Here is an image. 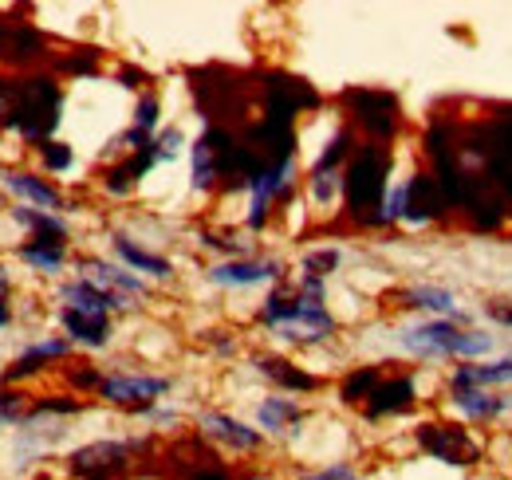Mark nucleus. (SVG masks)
<instances>
[{
	"label": "nucleus",
	"mask_w": 512,
	"mask_h": 480,
	"mask_svg": "<svg viewBox=\"0 0 512 480\" xmlns=\"http://www.w3.org/2000/svg\"><path fill=\"white\" fill-rule=\"evenodd\" d=\"M91 480H107V477H91Z\"/></svg>",
	"instance_id": "obj_46"
},
{
	"label": "nucleus",
	"mask_w": 512,
	"mask_h": 480,
	"mask_svg": "<svg viewBox=\"0 0 512 480\" xmlns=\"http://www.w3.org/2000/svg\"><path fill=\"white\" fill-rule=\"evenodd\" d=\"M249 362H253V370L264 382H272V386L284 390V394H316L323 386L312 370L296 366V362L284 359V355H253Z\"/></svg>",
	"instance_id": "obj_19"
},
{
	"label": "nucleus",
	"mask_w": 512,
	"mask_h": 480,
	"mask_svg": "<svg viewBox=\"0 0 512 480\" xmlns=\"http://www.w3.org/2000/svg\"><path fill=\"white\" fill-rule=\"evenodd\" d=\"M79 276L103 292H119V296H130V300H142L150 296V280H142L138 272L123 268L119 260H103V256H87L79 260Z\"/></svg>",
	"instance_id": "obj_17"
},
{
	"label": "nucleus",
	"mask_w": 512,
	"mask_h": 480,
	"mask_svg": "<svg viewBox=\"0 0 512 480\" xmlns=\"http://www.w3.org/2000/svg\"><path fill=\"white\" fill-rule=\"evenodd\" d=\"M83 410H87V402H83V398L52 394V398H40V402L28 410V418H71V414H83Z\"/></svg>",
	"instance_id": "obj_32"
},
{
	"label": "nucleus",
	"mask_w": 512,
	"mask_h": 480,
	"mask_svg": "<svg viewBox=\"0 0 512 480\" xmlns=\"http://www.w3.org/2000/svg\"><path fill=\"white\" fill-rule=\"evenodd\" d=\"M60 83L52 79V75H32V79H24L20 87H16V103H12V111L4 115V126H16L28 142H36V150L44 146V142H52L48 134L56 130V122H60Z\"/></svg>",
	"instance_id": "obj_4"
},
{
	"label": "nucleus",
	"mask_w": 512,
	"mask_h": 480,
	"mask_svg": "<svg viewBox=\"0 0 512 480\" xmlns=\"http://www.w3.org/2000/svg\"><path fill=\"white\" fill-rule=\"evenodd\" d=\"M16 256H20L32 272H40V276H60V272L67 268V240L32 237L16 248Z\"/></svg>",
	"instance_id": "obj_25"
},
{
	"label": "nucleus",
	"mask_w": 512,
	"mask_h": 480,
	"mask_svg": "<svg viewBox=\"0 0 512 480\" xmlns=\"http://www.w3.org/2000/svg\"><path fill=\"white\" fill-rule=\"evenodd\" d=\"M24 394L16 386H0V425H12V421H24Z\"/></svg>",
	"instance_id": "obj_37"
},
{
	"label": "nucleus",
	"mask_w": 512,
	"mask_h": 480,
	"mask_svg": "<svg viewBox=\"0 0 512 480\" xmlns=\"http://www.w3.org/2000/svg\"><path fill=\"white\" fill-rule=\"evenodd\" d=\"M217 181H221V162H217V150H213L209 134L201 130L190 142V185L193 193H209Z\"/></svg>",
	"instance_id": "obj_27"
},
{
	"label": "nucleus",
	"mask_w": 512,
	"mask_h": 480,
	"mask_svg": "<svg viewBox=\"0 0 512 480\" xmlns=\"http://www.w3.org/2000/svg\"><path fill=\"white\" fill-rule=\"evenodd\" d=\"M12 221H16L20 229H28L32 237L67 240V221L60 213H44V209H32V205H16V209H12Z\"/></svg>",
	"instance_id": "obj_28"
},
{
	"label": "nucleus",
	"mask_w": 512,
	"mask_h": 480,
	"mask_svg": "<svg viewBox=\"0 0 512 480\" xmlns=\"http://www.w3.org/2000/svg\"><path fill=\"white\" fill-rule=\"evenodd\" d=\"M40 162H44V170H52V174H67L71 166H75V150L67 146V142H44L40 146Z\"/></svg>",
	"instance_id": "obj_36"
},
{
	"label": "nucleus",
	"mask_w": 512,
	"mask_h": 480,
	"mask_svg": "<svg viewBox=\"0 0 512 480\" xmlns=\"http://www.w3.org/2000/svg\"><path fill=\"white\" fill-rule=\"evenodd\" d=\"M186 480H233V473L221 465V461H201V465H193L190 473H186Z\"/></svg>",
	"instance_id": "obj_41"
},
{
	"label": "nucleus",
	"mask_w": 512,
	"mask_h": 480,
	"mask_svg": "<svg viewBox=\"0 0 512 480\" xmlns=\"http://www.w3.org/2000/svg\"><path fill=\"white\" fill-rule=\"evenodd\" d=\"M56 300L71 307V311H83V315H123V311H134V300L130 296H119V292H103L95 284H87L83 276L60 284Z\"/></svg>",
	"instance_id": "obj_18"
},
{
	"label": "nucleus",
	"mask_w": 512,
	"mask_h": 480,
	"mask_svg": "<svg viewBox=\"0 0 512 480\" xmlns=\"http://www.w3.org/2000/svg\"><path fill=\"white\" fill-rule=\"evenodd\" d=\"M300 480H367L359 477L347 461H331V465H323V469H312V473H304Z\"/></svg>",
	"instance_id": "obj_39"
},
{
	"label": "nucleus",
	"mask_w": 512,
	"mask_h": 480,
	"mask_svg": "<svg viewBox=\"0 0 512 480\" xmlns=\"http://www.w3.org/2000/svg\"><path fill=\"white\" fill-rule=\"evenodd\" d=\"M8 296V276H4V268H0V300Z\"/></svg>",
	"instance_id": "obj_45"
},
{
	"label": "nucleus",
	"mask_w": 512,
	"mask_h": 480,
	"mask_svg": "<svg viewBox=\"0 0 512 480\" xmlns=\"http://www.w3.org/2000/svg\"><path fill=\"white\" fill-rule=\"evenodd\" d=\"M71 355V343L60 339V335H52V339H40V343H32L20 359L12 362L8 370H4V386H16V382H24V378H32V374H40L48 362L56 359H67Z\"/></svg>",
	"instance_id": "obj_23"
},
{
	"label": "nucleus",
	"mask_w": 512,
	"mask_h": 480,
	"mask_svg": "<svg viewBox=\"0 0 512 480\" xmlns=\"http://www.w3.org/2000/svg\"><path fill=\"white\" fill-rule=\"evenodd\" d=\"M284 260L276 256H245V260H217L205 268V280L217 288H260V284H284Z\"/></svg>",
	"instance_id": "obj_10"
},
{
	"label": "nucleus",
	"mask_w": 512,
	"mask_h": 480,
	"mask_svg": "<svg viewBox=\"0 0 512 480\" xmlns=\"http://www.w3.org/2000/svg\"><path fill=\"white\" fill-rule=\"evenodd\" d=\"M394 150L383 142H367L355 150V158L343 170V205L347 217L359 229H375L379 225V209H383L386 189L394 185Z\"/></svg>",
	"instance_id": "obj_3"
},
{
	"label": "nucleus",
	"mask_w": 512,
	"mask_h": 480,
	"mask_svg": "<svg viewBox=\"0 0 512 480\" xmlns=\"http://www.w3.org/2000/svg\"><path fill=\"white\" fill-rule=\"evenodd\" d=\"M406 201H410V181L402 178L386 189L383 209H379V225H375V229H390V225H398V221L406 217Z\"/></svg>",
	"instance_id": "obj_31"
},
{
	"label": "nucleus",
	"mask_w": 512,
	"mask_h": 480,
	"mask_svg": "<svg viewBox=\"0 0 512 480\" xmlns=\"http://www.w3.org/2000/svg\"><path fill=\"white\" fill-rule=\"evenodd\" d=\"M0 181H4V189H12L24 205H32V209H44V213H64V193L52 185V181H44L40 174H28V170H0Z\"/></svg>",
	"instance_id": "obj_21"
},
{
	"label": "nucleus",
	"mask_w": 512,
	"mask_h": 480,
	"mask_svg": "<svg viewBox=\"0 0 512 480\" xmlns=\"http://www.w3.org/2000/svg\"><path fill=\"white\" fill-rule=\"evenodd\" d=\"M146 83H150V75L142 67H123L119 71V87H127V91H146Z\"/></svg>",
	"instance_id": "obj_42"
},
{
	"label": "nucleus",
	"mask_w": 512,
	"mask_h": 480,
	"mask_svg": "<svg viewBox=\"0 0 512 480\" xmlns=\"http://www.w3.org/2000/svg\"><path fill=\"white\" fill-rule=\"evenodd\" d=\"M414 445L418 453H426L446 469H477L485 461V445L473 437L465 421H418Z\"/></svg>",
	"instance_id": "obj_5"
},
{
	"label": "nucleus",
	"mask_w": 512,
	"mask_h": 480,
	"mask_svg": "<svg viewBox=\"0 0 512 480\" xmlns=\"http://www.w3.org/2000/svg\"><path fill=\"white\" fill-rule=\"evenodd\" d=\"M446 390H512V355L481 362H457L449 370Z\"/></svg>",
	"instance_id": "obj_16"
},
{
	"label": "nucleus",
	"mask_w": 512,
	"mask_h": 480,
	"mask_svg": "<svg viewBox=\"0 0 512 480\" xmlns=\"http://www.w3.org/2000/svg\"><path fill=\"white\" fill-rule=\"evenodd\" d=\"M103 378H107V374H103L99 366H87V362H83V366H71V370H67V382H71V386H75L79 394H91V390L99 394Z\"/></svg>",
	"instance_id": "obj_38"
},
{
	"label": "nucleus",
	"mask_w": 512,
	"mask_h": 480,
	"mask_svg": "<svg viewBox=\"0 0 512 480\" xmlns=\"http://www.w3.org/2000/svg\"><path fill=\"white\" fill-rule=\"evenodd\" d=\"M95 63H99V52H83V56H71L67 67L71 71H95Z\"/></svg>",
	"instance_id": "obj_43"
},
{
	"label": "nucleus",
	"mask_w": 512,
	"mask_h": 480,
	"mask_svg": "<svg viewBox=\"0 0 512 480\" xmlns=\"http://www.w3.org/2000/svg\"><path fill=\"white\" fill-rule=\"evenodd\" d=\"M134 189H138V178L130 174L127 162L107 166V174H103V193H107V197H130Z\"/></svg>",
	"instance_id": "obj_35"
},
{
	"label": "nucleus",
	"mask_w": 512,
	"mask_h": 480,
	"mask_svg": "<svg viewBox=\"0 0 512 480\" xmlns=\"http://www.w3.org/2000/svg\"><path fill=\"white\" fill-rule=\"evenodd\" d=\"M304 418H308L304 406H300L296 398H288V394H268V398L256 406V429H260L264 437H280V433L296 429Z\"/></svg>",
	"instance_id": "obj_24"
},
{
	"label": "nucleus",
	"mask_w": 512,
	"mask_h": 480,
	"mask_svg": "<svg viewBox=\"0 0 512 480\" xmlns=\"http://www.w3.org/2000/svg\"><path fill=\"white\" fill-rule=\"evenodd\" d=\"M414 410H418V378L410 370H394V374H386L383 382H379V390L363 406V418L390 421V418H406Z\"/></svg>",
	"instance_id": "obj_12"
},
{
	"label": "nucleus",
	"mask_w": 512,
	"mask_h": 480,
	"mask_svg": "<svg viewBox=\"0 0 512 480\" xmlns=\"http://www.w3.org/2000/svg\"><path fill=\"white\" fill-rule=\"evenodd\" d=\"M8 323H12V307L0 300V327H8Z\"/></svg>",
	"instance_id": "obj_44"
},
{
	"label": "nucleus",
	"mask_w": 512,
	"mask_h": 480,
	"mask_svg": "<svg viewBox=\"0 0 512 480\" xmlns=\"http://www.w3.org/2000/svg\"><path fill=\"white\" fill-rule=\"evenodd\" d=\"M174 390V378L166 374H138V370H115L103 378L99 386V398L111 402V406H123L130 414H150L158 406V398H166Z\"/></svg>",
	"instance_id": "obj_7"
},
{
	"label": "nucleus",
	"mask_w": 512,
	"mask_h": 480,
	"mask_svg": "<svg viewBox=\"0 0 512 480\" xmlns=\"http://www.w3.org/2000/svg\"><path fill=\"white\" fill-rule=\"evenodd\" d=\"M256 323L272 331V339L292 343V347H320L339 331L335 315L327 311V300L300 296L296 284H276L260 303Z\"/></svg>",
	"instance_id": "obj_2"
},
{
	"label": "nucleus",
	"mask_w": 512,
	"mask_h": 480,
	"mask_svg": "<svg viewBox=\"0 0 512 480\" xmlns=\"http://www.w3.org/2000/svg\"><path fill=\"white\" fill-rule=\"evenodd\" d=\"M406 181H410V201H406V217H402V225H410V229H430V225L446 221L453 205H449V197L442 193L438 178L426 174V170H414Z\"/></svg>",
	"instance_id": "obj_13"
},
{
	"label": "nucleus",
	"mask_w": 512,
	"mask_h": 480,
	"mask_svg": "<svg viewBox=\"0 0 512 480\" xmlns=\"http://www.w3.org/2000/svg\"><path fill=\"white\" fill-rule=\"evenodd\" d=\"M343 103H347L351 122H355L359 130H367L371 142H383L386 146V142L398 134V126H402V107H398V99L386 95V91H347Z\"/></svg>",
	"instance_id": "obj_8"
},
{
	"label": "nucleus",
	"mask_w": 512,
	"mask_h": 480,
	"mask_svg": "<svg viewBox=\"0 0 512 480\" xmlns=\"http://www.w3.org/2000/svg\"><path fill=\"white\" fill-rule=\"evenodd\" d=\"M182 150H186V134H182L178 126H166V130H158V134H154V154H158V166L178 162V158H182Z\"/></svg>",
	"instance_id": "obj_34"
},
{
	"label": "nucleus",
	"mask_w": 512,
	"mask_h": 480,
	"mask_svg": "<svg viewBox=\"0 0 512 480\" xmlns=\"http://www.w3.org/2000/svg\"><path fill=\"white\" fill-rule=\"evenodd\" d=\"M60 323H64V339L71 347H87V351H103L111 347V315H83V311H71L60 307Z\"/></svg>",
	"instance_id": "obj_22"
},
{
	"label": "nucleus",
	"mask_w": 512,
	"mask_h": 480,
	"mask_svg": "<svg viewBox=\"0 0 512 480\" xmlns=\"http://www.w3.org/2000/svg\"><path fill=\"white\" fill-rule=\"evenodd\" d=\"M146 441H91V445H79L71 457H67V469L71 477H119L134 461V453H142Z\"/></svg>",
	"instance_id": "obj_9"
},
{
	"label": "nucleus",
	"mask_w": 512,
	"mask_h": 480,
	"mask_svg": "<svg viewBox=\"0 0 512 480\" xmlns=\"http://www.w3.org/2000/svg\"><path fill=\"white\" fill-rule=\"evenodd\" d=\"M111 252L123 268L138 272L142 280H174V264L166 256L150 252L146 244H138L134 237H127V233H111Z\"/></svg>",
	"instance_id": "obj_20"
},
{
	"label": "nucleus",
	"mask_w": 512,
	"mask_h": 480,
	"mask_svg": "<svg viewBox=\"0 0 512 480\" xmlns=\"http://www.w3.org/2000/svg\"><path fill=\"white\" fill-rule=\"evenodd\" d=\"M481 311H485V319H489L497 331H512V303L509 300H489Z\"/></svg>",
	"instance_id": "obj_40"
},
{
	"label": "nucleus",
	"mask_w": 512,
	"mask_h": 480,
	"mask_svg": "<svg viewBox=\"0 0 512 480\" xmlns=\"http://www.w3.org/2000/svg\"><path fill=\"white\" fill-rule=\"evenodd\" d=\"M446 406L465 425H497L512 418L509 390H446Z\"/></svg>",
	"instance_id": "obj_11"
},
{
	"label": "nucleus",
	"mask_w": 512,
	"mask_h": 480,
	"mask_svg": "<svg viewBox=\"0 0 512 480\" xmlns=\"http://www.w3.org/2000/svg\"><path fill=\"white\" fill-rule=\"evenodd\" d=\"M383 378H386L383 362H371V366H355V370H347V374H343V382H339V402H343V406H351V410H355V406H367Z\"/></svg>",
	"instance_id": "obj_26"
},
{
	"label": "nucleus",
	"mask_w": 512,
	"mask_h": 480,
	"mask_svg": "<svg viewBox=\"0 0 512 480\" xmlns=\"http://www.w3.org/2000/svg\"><path fill=\"white\" fill-rule=\"evenodd\" d=\"M296 178H300V162L296 158L272 162V166L256 170L253 178H249V185H245L249 189V213H245V229L249 233H260L272 221L276 205H284L296 193Z\"/></svg>",
	"instance_id": "obj_6"
},
{
	"label": "nucleus",
	"mask_w": 512,
	"mask_h": 480,
	"mask_svg": "<svg viewBox=\"0 0 512 480\" xmlns=\"http://www.w3.org/2000/svg\"><path fill=\"white\" fill-rule=\"evenodd\" d=\"M308 201L316 205V209H335L339 201H343V170H335V174H308Z\"/></svg>",
	"instance_id": "obj_29"
},
{
	"label": "nucleus",
	"mask_w": 512,
	"mask_h": 480,
	"mask_svg": "<svg viewBox=\"0 0 512 480\" xmlns=\"http://www.w3.org/2000/svg\"><path fill=\"white\" fill-rule=\"evenodd\" d=\"M197 433L233 449V453H256L264 445V433L249 425V421L233 418V414H221V410H201L197 414Z\"/></svg>",
	"instance_id": "obj_14"
},
{
	"label": "nucleus",
	"mask_w": 512,
	"mask_h": 480,
	"mask_svg": "<svg viewBox=\"0 0 512 480\" xmlns=\"http://www.w3.org/2000/svg\"><path fill=\"white\" fill-rule=\"evenodd\" d=\"M339 264H343V252H339L335 244L308 248V252L300 256V272H304V276H320V280L335 276V272H339Z\"/></svg>",
	"instance_id": "obj_30"
},
{
	"label": "nucleus",
	"mask_w": 512,
	"mask_h": 480,
	"mask_svg": "<svg viewBox=\"0 0 512 480\" xmlns=\"http://www.w3.org/2000/svg\"><path fill=\"white\" fill-rule=\"evenodd\" d=\"M398 351H406L418 362H481L501 355V335L489 327H461L453 319H410L394 331Z\"/></svg>",
	"instance_id": "obj_1"
},
{
	"label": "nucleus",
	"mask_w": 512,
	"mask_h": 480,
	"mask_svg": "<svg viewBox=\"0 0 512 480\" xmlns=\"http://www.w3.org/2000/svg\"><path fill=\"white\" fill-rule=\"evenodd\" d=\"M398 300H402V307H410L426 319H453L461 327H473V315L461 307L457 292H449L442 284H410V288H402Z\"/></svg>",
	"instance_id": "obj_15"
},
{
	"label": "nucleus",
	"mask_w": 512,
	"mask_h": 480,
	"mask_svg": "<svg viewBox=\"0 0 512 480\" xmlns=\"http://www.w3.org/2000/svg\"><path fill=\"white\" fill-rule=\"evenodd\" d=\"M130 126H138V130H146V134H158V126H162V99L154 95V91H142L138 95V103H134V122Z\"/></svg>",
	"instance_id": "obj_33"
}]
</instances>
